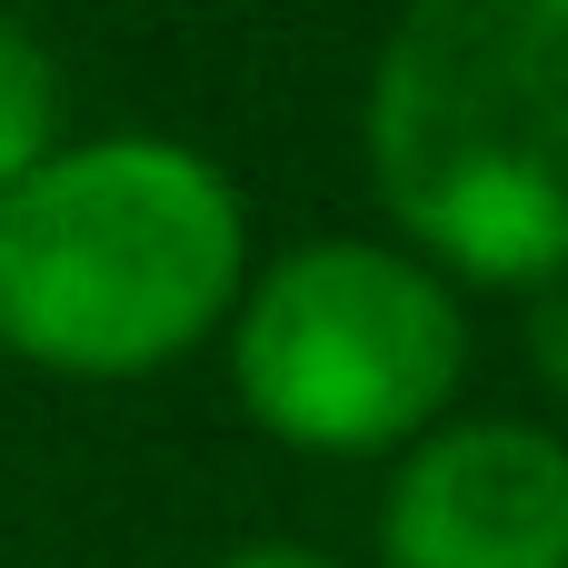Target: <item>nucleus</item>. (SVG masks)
<instances>
[{
    "instance_id": "obj_4",
    "label": "nucleus",
    "mask_w": 568,
    "mask_h": 568,
    "mask_svg": "<svg viewBox=\"0 0 568 568\" xmlns=\"http://www.w3.org/2000/svg\"><path fill=\"white\" fill-rule=\"evenodd\" d=\"M379 568H568V429L519 409L429 419L379 479Z\"/></svg>"
},
{
    "instance_id": "obj_6",
    "label": "nucleus",
    "mask_w": 568,
    "mask_h": 568,
    "mask_svg": "<svg viewBox=\"0 0 568 568\" xmlns=\"http://www.w3.org/2000/svg\"><path fill=\"white\" fill-rule=\"evenodd\" d=\"M519 359H529V389L568 419V270L519 290Z\"/></svg>"
},
{
    "instance_id": "obj_2",
    "label": "nucleus",
    "mask_w": 568,
    "mask_h": 568,
    "mask_svg": "<svg viewBox=\"0 0 568 568\" xmlns=\"http://www.w3.org/2000/svg\"><path fill=\"white\" fill-rule=\"evenodd\" d=\"M359 160L389 240L459 290L519 300L568 270V0H399Z\"/></svg>"
},
{
    "instance_id": "obj_3",
    "label": "nucleus",
    "mask_w": 568,
    "mask_h": 568,
    "mask_svg": "<svg viewBox=\"0 0 568 568\" xmlns=\"http://www.w3.org/2000/svg\"><path fill=\"white\" fill-rule=\"evenodd\" d=\"M220 369L290 459H399L469 389V290L389 230H320L250 260Z\"/></svg>"
},
{
    "instance_id": "obj_1",
    "label": "nucleus",
    "mask_w": 568,
    "mask_h": 568,
    "mask_svg": "<svg viewBox=\"0 0 568 568\" xmlns=\"http://www.w3.org/2000/svg\"><path fill=\"white\" fill-rule=\"evenodd\" d=\"M250 260V200L200 140H60L0 200V359L70 389L160 379L220 349Z\"/></svg>"
},
{
    "instance_id": "obj_7",
    "label": "nucleus",
    "mask_w": 568,
    "mask_h": 568,
    "mask_svg": "<svg viewBox=\"0 0 568 568\" xmlns=\"http://www.w3.org/2000/svg\"><path fill=\"white\" fill-rule=\"evenodd\" d=\"M220 568H349V559H329V549H310V539H240Z\"/></svg>"
},
{
    "instance_id": "obj_5",
    "label": "nucleus",
    "mask_w": 568,
    "mask_h": 568,
    "mask_svg": "<svg viewBox=\"0 0 568 568\" xmlns=\"http://www.w3.org/2000/svg\"><path fill=\"white\" fill-rule=\"evenodd\" d=\"M60 140H70V120H60V60H50V40H40L30 20L0 10V200H10Z\"/></svg>"
}]
</instances>
